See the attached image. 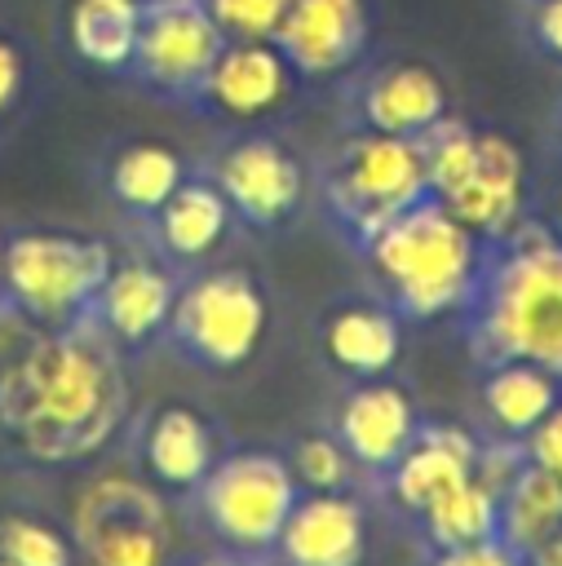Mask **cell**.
<instances>
[{"label": "cell", "instance_id": "cell-7", "mask_svg": "<svg viewBox=\"0 0 562 566\" xmlns=\"http://www.w3.org/2000/svg\"><path fill=\"white\" fill-rule=\"evenodd\" d=\"M266 327L270 305L257 274L239 265H217L177 283L168 336L190 363L208 371H235L261 349Z\"/></svg>", "mask_w": 562, "mask_h": 566}, {"label": "cell", "instance_id": "cell-12", "mask_svg": "<svg viewBox=\"0 0 562 566\" xmlns=\"http://www.w3.org/2000/svg\"><path fill=\"white\" fill-rule=\"evenodd\" d=\"M350 128H372L389 137H420L443 115H451L447 75L420 53L363 57L345 84Z\"/></svg>", "mask_w": 562, "mask_h": 566}, {"label": "cell", "instance_id": "cell-10", "mask_svg": "<svg viewBox=\"0 0 562 566\" xmlns=\"http://www.w3.org/2000/svg\"><path fill=\"white\" fill-rule=\"evenodd\" d=\"M204 172L226 195L235 221L252 230H283L305 203V164L270 128H235Z\"/></svg>", "mask_w": 562, "mask_h": 566}, {"label": "cell", "instance_id": "cell-16", "mask_svg": "<svg viewBox=\"0 0 562 566\" xmlns=\"http://www.w3.org/2000/svg\"><path fill=\"white\" fill-rule=\"evenodd\" d=\"M274 566H363L367 509L350 491H301L274 548Z\"/></svg>", "mask_w": 562, "mask_h": 566}, {"label": "cell", "instance_id": "cell-11", "mask_svg": "<svg viewBox=\"0 0 562 566\" xmlns=\"http://www.w3.org/2000/svg\"><path fill=\"white\" fill-rule=\"evenodd\" d=\"M226 35L204 0H142V27L128 57V80L164 102L190 106Z\"/></svg>", "mask_w": 562, "mask_h": 566}, {"label": "cell", "instance_id": "cell-25", "mask_svg": "<svg viewBox=\"0 0 562 566\" xmlns=\"http://www.w3.org/2000/svg\"><path fill=\"white\" fill-rule=\"evenodd\" d=\"M412 522L420 526L429 548H456V544L491 539V535H500V491L473 473L460 486L443 491L434 504H425Z\"/></svg>", "mask_w": 562, "mask_h": 566}, {"label": "cell", "instance_id": "cell-14", "mask_svg": "<svg viewBox=\"0 0 562 566\" xmlns=\"http://www.w3.org/2000/svg\"><path fill=\"white\" fill-rule=\"evenodd\" d=\"M274 44L288 53L301 80L350 75L367 57L372 9L367 0H288Z\"/></svg>", "mask_w": 562, "mask_h": 566}, {"label": "cell", "instance_id": "cell-4", "mask_svg": "<svg viewBox=\"0 0 562 566\" xmlns=\"http://www.w3.org/2000/svg\"><path fill=\"white\" fill-rule=\"evenodd\" d=\"M416 142L425 155L429 195L478 239L496 243L527 221V159L513 137L460 115H443Z\"/></svg>", "mask_w": 562, "mask_h": 566}, {"label": "cell", "instance_id": "cell-1", "mask_svg": "<svg viewBox=\"0 0 562 566\" xmlns=\"http://www.w3.org/2000/svg\"><path fill=\"white\" fill-rule=\"evenodd\" d=\"M128 416L119 345L93 323L35 332L0 367V442L27 464L102 455Z\"/></svg>", "mask_w": 562, "mask_h": 566}, {"label": "cell", "instance_id": "cell-13", "mask_svg": "<svg viewBox=\"0 0 562 566\" xmlns=\"http://www.w3.org/2000/svg\"><path fill=\"white\" fill-rule=\"evenodd\" d=\"M301 84L305 80L296 75L288 53L274 44V35L226 40L199 93L190 97V111L221 119L230 128H266L296 102Z\"/></svg>", "mask_w": 562, "mask_h": 566}, {"label": "cell", "instance_id": "cell-39", "mask_svg": "<svg viewBox=\"0 0 562 566\" xmlns=\"http://www.w3.org/2000/svg\"><path fill=\"white\" fill-rule=\"evenodd\" d=\"M0 566H13V562H4V557H0Z\"/></svg>", "mask_w": 562, "mask_h": 566}, {"label": "cell", "instance_id": "cell-27", "mask_svg": "<svg viewBox=\"0 0 562 566\" xmlns=\"http://www.w3.org/2000/svg\"><path fill=\"white\" fill-rule=\"evenodd\" d=\"M0 557L13 566H80L75 539L31 513L0 517Z\"/></svg>", "mask_w": 562, "mask_h": 566}, {"label": "cell", "instance_id": "cell-22", "mask_svg": "<svg viewBox=\"0 0 562 566\" xmlns=\"http://www.w3.org/2000/svg\"><path fill=\"white\" fill-rule=\"evenodd\" d=\"M102 177H106V195L115 199V208L150 221L168 203V195L190 177V164L177 146L159 137H133L111 150Z\"/></svg>", "mask_w": 562, "mask_h": 566}, {"label": "cell", "instance_id": "cell-28", "mask_svg": "<svg viewBox=\"0 0 562 566\" xmlns=\"http://www.w3.org/2000/svg\"><path fill=\"white\" fill-rule=\"evenodd\" d=\"M283 460L301 491H350L354 469H358L336 433H305L292 442V451Z\"/></svg>", "mask_w": 562, "mask_h": 566}, {"label": "cell", "instance_id": "cell-17", "mask_svg": "<svg viewBox=\"0 0 562 566\" xmlns=\"http://www.w3.org/2000/svg\"><path fill=\"white\" fill-rule=\"evenodd\" d=\"M420 429V411L412 402V394L385 376L376 380H358L341 407H336V424L332 433L341 438V447L350 451V460L358 469H367L372 478H381L416 438Z\"/></svg>", "mask_w": 562, "mask_h": 566}, {"label": "cell", "instance_id": "cell-37", "mask_svg": "<svg viewBox=\"0 0 562 566\" xmlns=\"http://www.w3.org/2000/svg\"><path fill=\"white\" fill-rule=\"evenodd\" d=\"M553 128H558V146H562V106H558V124Z\"/></svg>", "mask_w": 562, "mask_h": 566}, {"label": "cell", "instance_id": "cell-34", "mask_svg": "<svg viewBox=\"0 0 562 566\" xmlns=\"http://www.w3.org/2000/svg\"><path fill=\"white\" fill-rule=\"evenodd\" d=\"M527 566H562V526L527 548Z\"/></svg>", "mask_w": 562, "mask_h": 566}, {"label": "cell", "instance_id": "cell-30", "mask_svg": "<svg viewBox=\"0 0 562 566\" xmlns=\"http://www.w3.org/2000/svg\"><path fill=\"white\" fill-rule=\"evenodd\" d=\"M425 566H527V553H518L509 539L491 535V539H473V544H456V548H429Z\"/></svg>", "mask_w": 562, "mask_h": 566}, {"label": "cell", "instance_id": "cell-26", "mask_svg": "<svg viewBox=\"0 0 562 566\" xmlns=\"http://www.w3.org/2000/svg\"><path fill=\"white\" fill-rule=\"evenodd\" d=\"M558 526H562V478L522 460V469L500 491V539L527 553Z\"/></svg>", "mask_w": 562, "mask_h": 566}, {"label": "cell", "instance_id": "cell-18", "mask_svg": "<svg viewBox=\"0 0 562 566\" xmlns=\"http://www.w3.org/2000/svg\"><path fill=\"white\" fill-rule=\"evenodd\" d=\"M478 433L465 424H425L416 429L412 447L381 473L385 500L403 513L416 517L425 504H434L443 491L460 486L478 469Z\"/></svg>", "mask_w": 562, "mask_h": 566}, {"label": "cell", "instance_id": "cell-3", "mask_svg": "<svg viewBox=\"0 0 562 566\" xmlns=\"http://www.w3.org/2000/svg\"><path fill=\"white\" fill-rule=\"evenodd\" d=\"M354 252L398 318L429 323L465 310L487 256V239H478L434 195H425Z\"/></svg>", "mask_w": 562, "mask_h": 566}, {"label": "cell", "instance_id": "cell-33", "mask_svg": "<svg viewBox=\"0 0 562 566\" xmlns=\"http://www.w3.org/2000/svg\"><path fill=\"white\" fill-rule=\"evenodd\" d=\"M522 455H527V464L562 478V402L522 438Z\"/></svg>", "mask_w": 562, "mask_h": 566}, {"label": "cell", "instance_id": "cell-29", "mask_svg": "<svg viewBox=\"0 0 562 566\" xmlns=\"http://www.w3.org/2000/svg\"><path fill=\"white\" fill-rule=\"evenodd\" d=\"M208 13L217 18L226 40H261L274 35L288 0H204Z\"/></svg>", "mask_w": 562, "mask_h": 566}, {"label": "cell", "instance_id": "cell-32", "mask_svg": "<svg viewBox=\"0 0 562 566\" xmlns=\"http://www.w3.org/2000/svg\"><path fill=\"white\" fill-rule=\"evenodd\" d=\"M522 35L535 53L562 62V0H522Z\"/></svg>", "mask_w": 562, "mask_h": 566}, {"label": "cell", "instance_id": "cell-2", "mask_svg": "<svg viewBox=\"0 0 562 566\" xmlns=\"http://www.w3.org/2000/svg\"><path fill=\"white\" fill-rule=\"evenodd\" d=\"M460 318L482 363L522 358L562 376V234L522 221L487 243Z\"/></svg>", "mask_w": 562, "mask_h": 566}, {"label": "cell", "instance_id": "cell-21", "mask_svg": "<svg viewBox=\"0 0 562 566\" xmlns=\"http://www.w3.org/2000/svg\"><path fill=\"white\" fill-rule=\"evenodd\" d=\"M150 226H155V243H159L164 261L199 265L226 243V234L235 226V212H230L226 195L217 190V181L208 172H190L168 195V203L150 217Z\"/></svg>", "mask_w": 562, "mask_h": 566}, {"label": "cell", "instance_id": "cell-31", "mask_svg": "<svg viewBox=\"0 0 562 566\" xmlns=\"http://www.w3.org/2000/svg\"><path fill=\"white\" fill-rule=\"evenodd\" d=\"M27 80H31V53L13 31L0 27V124L18 111V102L27 93Z\"/></svg>", "mask_w": 562, "mask_h": 566}, {"label": "cell", "instance_id": "cell-6", "mask_svg": "<svg viewBox=\"0 0 562 566\" xmlns=\"http://www.w3.org/2000/svg\"><path fill=\"white\" fill-rule=\"evenodd\" d=\"M111 261L115 252L97 234L58 230V226L13 230L4 234L0 301L40 332L71 327L89 318Z\"/></svg>", "mask_w": 562, "mask_h": 566}, {"label": "cell", "instance_id": "cell-24", "mask_svg": "<svg viewBox=\"0 0 562 566\" xmlns=\"http://www.w3.org/2000/svg\"><path fill=\"white\" fill-rule=\"evenodd\" d=\"M142 27V0H66L62 35L66 49L106 75H124Z\"/></svg>", "mask_w": 562, "mask_h": 566}, {"label": "cell", "instance_id": "cell-36", "mask_svg": "<svg viewBox=\"0 0 562 566\" xmlns=\"http://www.w3.org/2000/svg\"><path fill=\"white\" fill-rule=\"evenodd\" d=\"M553 230L562 234V186H558V195H553Z\"/></svg>", "mask_w": 562, "mask_h": 566}, {"label": "cell", "instance_id": "cell-38", "mask_svg": "<svg viewBox=\"0 0 562 566\" xmlns=\"http://www.w3.org/2000/svg\"><path fill=\"white\" fill-rule=\"evenodd\" d=\"M0 274H4V230H0Z\"/></svg>", "mask_w": 562, "mask_h": 566}, {"label": "cell", "instance_id": "cell-5", "mask_svg": "<svg viewBox=\"0 0 562 566\" xmlns=\"http://www.w3.org/2000/svg\"><path fill=\"white\" fill-rule=\"evenodd\" d=\"M425 195L429 181L416 137L345 128V137L319 164L323 212L354 248H363L385 221H394Z\"/></svg>", "mask_w": 562, "mask_h": 566}, {"label": "cell", "instance_id": "cell-15", "mask_svg": "<svg viewBox=\"0 0 562 566\" xmlns=\"http://www.w3.org/2000/svg\"><path fill=\"white\" fill-rule=\"evenodd\" d=\"M177 274L159 256H115L89 318L119 345V349H142L155 336L168 332V314L177 301Z\"/></svg>", "mask_w": 562, "mask_h": 566}, {"label": "cell", "instance_id": "cell-20", "mask_svg": "<svg viewBox=\"0 0 562 566\" xmlns=\"http://www.w3.org/2000/svg\"><path fill=\"white\" fill-rule=\"evenodd\" d=\"M323 358L350 380L385 376L403 354V318L385 301H345L323 314Z\"/></svg>", "mask_w": 562, "mask_h": 566}, {"label": "cell", "instance_id": "cell-19", "mask_svg": "<svg viewBox=\"0 0 562 566\" xmlns=\"http://www.w3.org/2000/svg\"><path fill=\"white\" fill-rule=\"evenodd\" d=\"M137 460L155 491L168 495H195V486L208 478L217 460V438L204 411L190 402H164L146 416L137 433Z\"/></svg>", "mask_w": 562, "mask_h": 566}, {"label": "cell", "instance_id": "cell-35", "mask_svg": "<svg viewBox=\"0 0 562 566\" xmlns=\"http://www.w3.org/2000/svg\"><path fill=\"white\" fill-rule=\"evenodd\" d=\"M186 566H248V557H239V553H230V548H221V553H208V557H195V562H186Z\"/></svg>", "mask_w": 562, "mask_h": 566}, {"label": "cell", "instance_id": "cell-9", "mask_svg": "<svg viewBox=\"0 0 562 566\" xmlns=\"http://www.w3.org/2000/svg\"><path fill=\"white\" fill-rule=\"evenodd\" d=\"M71 539L84 566H168L173 526L159 491L128 473H97L75 509Z\"/></svg>", "mask_w": 562, "mask_h": 566}, {"label": "cell", "instance_id": "cell-8", "mask_svg": "<svg viewBox=\"0 0 562 566\" xmlns=\"http://www.w3.org/2000/svg\"><path fill=\"white\" fill-rule=\"evenodd\" d=\"M301 486L279 451L243 447L212 460L208 478L195 486L199 513L208 531L221 539V548L239 557H261L274 548Z\"/></svg>", "mask_w": 562, "mask_h": 566}, {"label": "cell", "instance_id": "cell-23", "mask_svg": "<svg viewBox=\"0 0 562 566\" xmlns=\"http://www.w3.org/2000/svg\"><path fill=\"white\" fill-rule=\"evenodd\" d=\"M558 385H562V376H553L540 363L500 358V363H487L482 385H478V402H482V416L496 429V438L522 442L562 402Z\"/></svg>", "mask_w": 562, "mask_h": 566}]
</instances>
